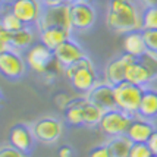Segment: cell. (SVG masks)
I'll list each match as a JSON object with an SVG mask.
<instances>
[{
    "mask_svg": "<svg viewBox=\"0 0 157 157\" xmlns=\"http://www.w3.org/2000/svg\"><path fill=\"white\" fill-rule=\"evenodd\" d=\"M106 145L112 157H128L132 147V141L126 134H123L116 137H109V141L106 143Z\"/></svg>",
    "mask_w": 157,
    "mask_h": 157,
    "instance_id": "obj_20",
    "label": "cell"
},
{
    "mask_svg": "<svg viewBox=\"0 0 157 157\" xmlns=\"http://www.w3.org/2000/svg\"><path fill=\"white\" fill-rule=\"evenodd\" d=\"M0 157H27V154L15 148L12 144H5L0 145Z\"/></svg>",
    "mask_w": 157,
    "mask_h": 157,
    "instance_id": "obj_27",
    "label": "cell"
},
{
    "mask_svg": "<svg viewBox=\"0 0 157 157\" xmlns=\"http://www.w3.org/2000/svg\"><path fill=\"white\" fill-rule=\"evenodd\" d=\"M75 2H90V0H75Z\"/></svg>",
    "mask_w": 157,
    "mask_h": 157,
    "instance_id": "obj_36",
    "label": "cell"
},
{
    "mask_svg": "<svg viewBox=\"0 0 157 157\" xmlns=\"http://www.w3.org/2000/svg\"><path fill=\"white\" fill-rule=\"evenodd\" d=\"M53 53H55L56 60L59 62L63 68H66L69 65H72L74 62L79 60L81 57L87 56L84 48L79 46V43L72 40V37H69L68 40H65L62 44H59L53 50Z\"/></svg>",
    "mask_w": 157,
    "mask_h": 157,
    "instance_id": "obj_14",
    "label": "cell"
},
{
    "mask_svg": "<svg viewBox=\"0 0 157 157\" xmlns=\"http://www.w3.org/2000/svg\"><path fill=\"white\" fill-rule=\"evenodd\" d=\"M72 31H88L97 21V10L90 2H72L69 5Z\"/></svg>",
    "mask_w": 157,
    "mask_h": 157,
    "instance_id": "obj_6",
    "label": "cell"
},
{
    "mask_svg": "<svg viewBox=\"0 0 157 157\" xmlns=\"http://www.w3.org/2000/svg\"><path fill=\"white\" fill-rule=\"evenodd\" d=\"M75 0H53V5H71Z\"/></svg>",
    "mask_w": 157,
    "mask_h": 157,
    "instance_id": "obj_32",
    "label": "cell"
},
{
    "mask_svg": "<svg viewBox=\"0 0 157 157\" xmlns=\"http://www.w3.org/2000/svg\"><path fill=\"white\" fill-rule=\"evenodd\" d=\"M156 128L150 122V119H145V117L137 115L132 117L128 131H126V135L131 138L132 143H148V140Z\"/></svg>",
    "mask_w": 157,
    "mask_h": 157,
    "instance_id": "obj_15",
    "label": "cell"
},
{
    "mask_svg": "<svg viewBox=\"0 0 157 157\" xmlns=\"http://www.w3.org/2000/svg\"><path fill=\"white\" fill-rule=\"evenodd\" d=\"M123 52L128 55L134 56V57H141L147 53V46L143 37V31L137 29V31H131L123 34V41H122Z\"/></svg>",
    "mask_w": 157,
    "mask_h": 157,
    "instance_id": "obj_17",
    "label": "cell"
},
{
    "mask_svg": "<svg viewBox=\"0 0 157 157\" xmlns=\"http://www.w3.org/2000/svg\"><path fill=\"white\" fill-rule=\"evenodd\" d=\"M147 50L157 53V29H141Z\"/></svg>",
    "mask_w": 157,
    "mask_h": 157,
    "instance_id": "obj_26",
    "label": "cell"
},
{
    "mask_svg": "<svg viewBox=\"0 0 157 157\" xmlns=\"http://www.w3.org/2000/svg\"><path fill=\"white\" fill-rule=\"evenodd\" d=\"M43 5H53V0H40Z\"/></svg>",
    "mask_w": 157,
    "mask_h": 157,
    "instance_id": "obj_34",
    "label": "cell"
},
{
    "mask_svg": "<svg viewBox=\"0 0 157 157\" xmlns=\"http://www.w3.org/2000/svg\"><path fill=\"white\" fill-rule=\"evenodd\" d=\"M153 151L147 143H132L128 157H153Z\"/></svg>",
    "mask_w": 157,
    "mask_h": 157,
    "instance_id": "obj_25",
    "label": "cell"
},
{
    "mask_svg": "<svg viewBox=\"0 0 157 157\" xmlns=\"http://www.w3.org/2000/svg\"><path fill=\"white\" fill-rule=\"evenodd\" d=\"M85 97L88 98V101L96 104L97 107H100L103 112L117 107L113 85H110L109 82H106V81H98L85 94Z\"/></svg>",
    "mask_w": 157,
    "mask_h": 157,
    "instance_id": "obj_11",
    "label": "cell"
},
{
    "mask_svg": "<svg viewBox=\"0 0 157 157\" xmlns=\"http://www.w3.org/2000/svg\"><path fill=\"white\" fill-rule=\"evenodd\" d=\"M35 137L33 134L31 126H28L27 123H15L10 128L9 132V144H12L15 148L19 151L29 154L33 147H34Z\"/></svg>",
    "mask_w": 157,
    "mask_h": 157,
    "instance_id": "obj_13",
    "label": "cell"
},
{
    "mask_svg": "<svg viewBox=\"0 0 157 157\" xmlns=\"http://www.w3.org/2000/svg\"><path fill=\"white\" fill-rule=\"evenodd\" d=\"M101 116L103 110L91 101H88V98H85V101L82 104V126L96 128L101 121Z\"/></svg>",
    "mask_w": 157,
    "mask_h": 157,
    "instance_id": "obj_22",
    "label": "cell"
},
{
    "mask_svg": "<svg viewBox=\"0 0 157 157\" xmlns=\"http://www.w3.org/2000/svg\"><path fill=\"white\" fill-rule=\"evenodd\" d=\"M141 29H157V6L141 9Z\"/></svg>",
    "mask_w": 157,
    "mask_h": 157,
    "instance_id": "obj_24",
    "label": "cell"
},
{
    "mask_svg": "<svg viewBox=\"0 0 157 157\" xmlns=\"http://www.w3.org/2000/svg\"><path fill=\"white\" fill-rule=\"evenodd\" d=\"M135 59L137 57L128 55V53H123V55L112 59L104 68V81L109 82L110 85H116L119 82L125 81L126 68L129 66L131 62H134Z\"/></svg>",
    "mask_w": 157,
    "mask_h": 157,
    "instance_id": "obj_12",
    "label": "cell"
},
{
    "mask_svg": "<svg viewBox=\"0 0 157 157\" xmlns=\"http://www.w3.org/2000/svg\"><path fill=\"white\" fill-rule=\"evenodd\" d=\"M63 74L71 81V85L82 94H87L98 82V75L94 68V63L88 56H84L79 60L66 66Z\"/></svg>",
    "mask_w": 157,
    "mask_h": 157,
    "instance_id": "obj_2",
    "label": "cell"
},
{
    "mask_svg": "<svg viewBox=\"0 0 157 157\" xmlns=\"http://www.w3.org/2000/svg\"><path fill=\"white\" fill-rule=\"evenodd\" d=\"M88 157H112V156H110V151L107 148V145L101 144V145H96L94 148H91Z\"/></svg>",
    "mask_w": 157,
    "mask_h": 157,
    "instance_id": "obj_28",
    "label": "cell"
},
{
    "mask_svg": "<svg viewBox=\"0 0 157 157\" xmlns=\"http://www.w3.org/2000/svg\"><path fill=\"white\" fill-rule=\"evenodd\" d=\"M34 43H35L34 31L28 25H25L22 29L16 31V33H12V37H10V47L15 48V50H19V52L29 48Z\"/></svg>",
    "mask_w": 157,
    "mask_h": 157,
    "instance_id": "obj_21",
    "label": "cell"
},
{
    "mask_svg": "<svg viewBox=\"0 0 157 157\" xmlns=\"http://www.w3.org/2000/svg\"><path fill=\"white\" fill-rule=\"evenodd\" d=\"M27 68L28 65L25 56L21 55L19 50L9 47L0 55V75L10 81L19 79L21 76H24Z\"/></svg>",
    "mask_w": 157,
    "mask_h": 157,
    "instance_id": "obj_7",
    "label": "cell"
},
{
    "mask_svg": "<svg viewBox=\"0 0 157 157\" xmlns=\"http://www.w3.org/2000/svg\"><path fill=\"white\" fill-rule=\"evenodd\" d=\"M2 29H3V27H2V22H0V31H2Z\"/></svg>",
    "mask_w": 157,
    "mask_h": 157,
    "instance_id": "obj_37",
    "label": "cell"
},
{
    "mask_svg": "<svg viewBox=\"0 0 157 157\" xmlns=\"http://www.w3.org/2000/svg\"><path fill=\"white\" fill-rule=\"evenodd\" d=\"M138 115L145 119H150V121L157 117V90L144 87Z\"/></svg>",
    "mask_w": 157,
    "mask_h": 157,
    "instance_id": "obj_19",
    "label": "cell"
},
{
    "mask_svg": "<svg viewBox=\"0 0 157 157\" xmlns=\"http://www.w3.org/2000/svg\"><path fill=\"white\" fill-rule=\"evenodd\" d=\"M2 3H3V0H0V6H2Z\"/></svg>",
    "mask_w": 157,
    "mask_h": 157,
    "instance_id": "obj_38",
    "label": "cell"
},
{
    "mask_svg": "<svg viewBox=\"0 0 157 157\" xmlns=\"http://www.w3.org/2000/svg\"><path fill=\"white\" fill-rule=\"evenodd\" d=\"M132 115L123 112L119 107L110 109L103 112L101 121L98 123V128L103 131V134H106L107 137H116V135H123L126 134L128 126L132 121Z\"/></svg>",
    "mask_w": 157,
    "mask_h": 157,
    "instance_id": "obj_5",
    "label": "cell"
},
{
    "mask_svg": "<svg viewBox=\"0 0 157 157\" xmlns=\"http://www.w3.org/2000/svg\"><path fill=\"white\" fill-rule=\"evenodd\" d=\"M141 6H157V0H138Z\"/></svg>",
    "mask_w": 157,
    "mask_h": 157,
    "instance_id": "obj_31",
    "label": "cell"
},
{
    "mask_svg": "<svg viewBox=\"0 0 157 157\" xmlns=\"http://www.w3.org/2000/svg\"><path fill=\"white\" fill-rule=\"evenodd\" d=\"M106 25L116 34L141 29V10L134 0H109Z\"/></svg>",
    "mask_w": 157,
    "mask_h": 157,
    "instance_id": "obj_1",
    "label": "cell"
},
{
    "mask_svg": "<svg viewBox=\"0 0 157 157\" xmlns=\"http://www.w3.org/2000/svg\"><path fill=\"white\" fill-rule=\"evenodd\" d=\"M57 156L59 157H74L75 156V151L74 148L68 145V144H63L59 147V150H57Z\"/></svg>",
    "mask_w": 157,
    "mask_h": 157,
    "instance_id": "obj_29",
    "label": "cell"
},
{
    "mask_svg": "<svg viewBox=\"0 0 157 157\" xmlns=\"http://www.w3.org/2000/svg\"><path fill=\"white\" fill-rule=\"evenodd\" d=\"M113 90H115V98H116L117 107L122 109L123 112L132 115V116L138 115L144 87L132 84V82L125 79V81L113 85Z\"/></svg>",
    "mask_w": 157,
    "mask_h": 157,
    "instance_id": "obj_3",
    "label": "cell"
},
{
    "mask_svg": "<svg viewBox=\"0 0 157 157\" xmlns=\"http://www.w3.org/2000/svg\"><path fill=\"white\" fill-rule=\"evenodd\" d=\"M3 101H5V97H3V93H2V90H0V107L3 106Z\"/></svg>",
    "mask_w": 157,
    "mask_h": 157,
    "instance_id": "obj_35",
    "label": "cell"
},
{
    "mask_svg": "<svg viewBox=\"0 0 157 157\" xmlns=\"http://www.w3.org/2000/svg\"><path fill=\"white\" fill-rule=\"evenodd\" d=\"M125 79L132 82V84L145 87L147 84H150L153 81V76H151L150 69L145 66V63L141 59H135L134 62H131L129 66L126 68Z\"/></svg>",
    "mask_w": 157,
    "mask_h": 157,
    "instance_id": "obj_16",
    "label": "cell"
},
{
    "mask_svg": "<svg viewBox=\"0 0 157 157\" xmlns=\"http://www.w3.org/2000/svg\"><path fill=\"white\" fill-rule=\"evenodd\" d=\"M148 147L151 148V151H153V154L154 156H157V129L153 132V135L150 137V140H148Z\"/></svg>",
    "mask_w": 157,
    "mask_h": 157,
    "instance_id": "obj_30",
    "label": "cell"
},
{
    "mask_svg": "<svg viewBox=\"0 0 157 157\" xmlns=\"http://www.w3.org/2000/svg\"><path fill=\"white\" fill-rule=\"evenodd\" d=\"M7 48H9V46H7V44H5V43H2V41H0V55H2V53H3L5 50H7Z\"/></svg>",
    "mask_w": 157,
    "mask_h": 157,
    "instance_id": "obj_33",
    "label": "cell"
},
{
    "mask_svg": "<svg viewBox=\"0 0 157 157\" xmlns=\"http://www.w3.org/2000/svg\"><path fill=\"white\" fill-rule=\"evenodd\" d=\"M0 22H2L3 29H6L9 33H16V31H19V29H22V28L25 27L24 22H22L10 9L0 15Z\"/></svg>",
    "mask_w": 157,
    "mask_h": 157,
    "instance_id": "obj_23",
    "label": "cell"
},
{
    "mask_svg": "<svg viewBox=\"0 0 157 157\" xmlns=\"http://www.w3.org/2000/svg\"><path fill=\"white\" fill-rule=\"evenodd\" d=\"M48 27H63L72 31L69 18V5H43L37 28L43 29Z\"/></svg>",
    "mask_w": 157,
    "mask_h": 157,
    "instance_id": "obj_8",
    "label": "cell"
},
{
    "mask_svg": "<svg viewBox=\"0 0 157 157\" xmlns=\"http://www.w3.org/2000/svg\"><path fill=\"white\" fill-rule=\"evenodd\" d=\"M40 33V41L43 44H46L47 47H50L52 50H55L59 44H62L65 40H68L72 31L68 28L63 27H48L38 29Z\"/></svg>",
    "mask_w": 157,
    "mask_h": 157,
    "instance_id": "obj_18",
    "label": "cell"
},
{
    "mask_svg": "<svg viewBox=\"0 0 157 157\" xmlns=\"http://www.w3.org/2000/svg\"><path fill=\"white\" fill-rule=\"evenodd\" d=\"M9 9L19 18L24 25H37L40 19L43 3L40 0H12Z\"/></svg>",
    "mask_w": 157,
    "mask_h": 157,
    "instance_id": "obj_10",
    "label": "cell"
},
{
    "mask_svg": "<svg viewBox=\"0 0 157 157\" xmlns=\"http://www.w3.org/2000/svg\"><path fill=\"white\" fill-rule=\"evenodd\" d=\"M153 157H157V156H153Z\"/></svg>",
    "mask_w": 157,
    "mask_h": 157,
    "instance_id": "obj_39",
    "label": "cell"
},
{
    "mask_svg": "<svg viewBox=\"0 0 157 157\" xmlns=\"http://www.w3.org/2000/svg\"><path fill=\"white\" fill-rule=\"evenodd\" d=\"M25 60H27L28 68L41 75H44L46 72H50L56 65L53 50L47 47L46 44H43L41 41L34 43L31 47L25 50Z\"/></svg>",
    "mask_w": 157,
    "mask_h": 157,
    "instance_id": "obj_4",
    "label": "cell"
},
{
    "mask_svg": "<svg viewBox=\"0 0 157 157\" xmlns=\"http://www.w3.org/2000/svg\"><path fill=\"white\" fill-rule=\"evenodd\" d=\"M35 141L43 144H55L63 134V123L56 117L47 116L35 121L31 125Z\"/></svg>",
    "mask_w": 157,
    "mask_h": 157,
    "instance_id": "obj_9",
    "label": "cell"
}]
</instances>
